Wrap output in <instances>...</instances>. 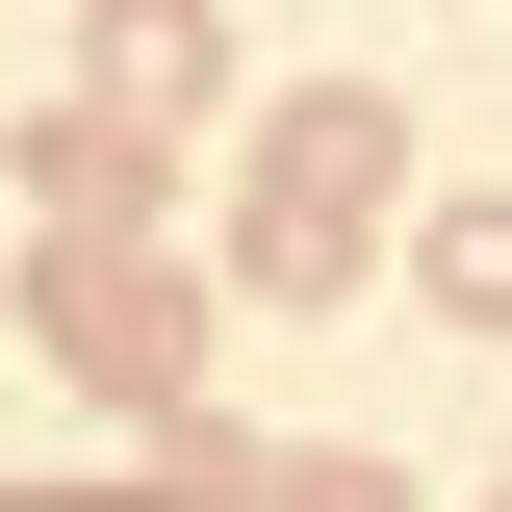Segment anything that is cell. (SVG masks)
Listing matches in <instances>:
<instances>
[{
	"label": "cell",
	"instance_id": "6da1fadb",
	"mask_svg": "<svg viewBox=\"0 0 512 512\" xmlns=\"http://www.w3.org/2000/svg\"><path fill=\"white\" fill-rule=\"evenodd\" d=\"M384 205H410V103H384V77H256V205H231L256 308H359Z\"/></svg>",
	"mask_w": 512,
	"mask_h": 512
},
{
	"label": "cell",
	"instance_id": "7a4b0ae2",
	"mask_svg": "<svg viewBox=\"0 0 512 512\" xmlns=\"http://www.w3.org/2000/svg\"><path fill=\"white\" fill-rule=\"evenodd\" d=\"M26 333H52L103 410H205V282H180V231H52Z\"/></svg>",
	"mask_w": 512,
	"mask_h": 512
},
{
	"label": "cell",
	"instance_id": "3957f363",
	"mask_svg": "<svg viewBox=\"0 0 512 512\" xmlns=\"http://www.w3.org/2000/svg\"><path fill=\"white\" fill-rule=\"evenodd\" d=\"M77 103L180 154V128H231V103H256V52H231V0H77Z\"/></svg>",
	"mask_w": 512,
	"mask_h": 512
},
{
	"label": "cell",
	"instance_id": "277c9868",
	"mask_svg": "<svg viewBox=\"0 0 512 512\" xmlns=\"http://www.w3.org/2000/svg\"><path fill=\"white\" fill-rule=\"evenodd\" d=\"M26 205H52V231H180V154L103 128V103H26Z\"/></svg>",
	"mask_w": 512,
	"mask_h": 512
},
{
	"label": "cell",
	"instance_id": "5b68a950",
	"mask_svg": "<svg viewBox=\"0 0 512 512\" xmlns=\"http://www.w3.org/2000/svg\"><path fill=\"white\" fill-rule=\"evenodd\" d=\"M410 308H436V333H512V180H461L436 231H410Z\"/></svg>",
	"mask_w": 512,
	"mask_h": 512
},
{
	"label": "cell",
	"instance_id": "8992f818",
	"mask_svg": "<svg viewBox=\"0 0 512 512\" xmlns=\"http://www.w3.org/2000/svg\"><path fill=\"white\" fill-rule=\"evenodd\" d=\"M256 512H436L410 461H256Z\"/></svg>",
	"mask_w": 512,
	"mask_h": 512
},
{
	"label": "cell",
	"instance_id": "52a82bcc",
	"mask_svg": "<svg viewBox=\"0 0 512 512\" xmlns=\"http://www.w3.org/2000/svg\"><path fill=\"white\" fill-rule=\"evenodd\" d=\"M0 512H154V487H0Z\"/></svg>",
	"mask_w": 512,
	"mask_h": 512
},
{
	"label": "cell",
	"instance_id": "ba28073f",
	"mask_svg": "<svg viewBox=\"0 0 512 512\" xmlns=\"http://www.w3.org/2000/svg\"><path fill=\"white\" fill-rule=\"evenodd\" d=\"M487 512H512V487H487Z\"/></svg>",
	"mask_w": 512,
	"mask_h": 512
}]
</instances>
